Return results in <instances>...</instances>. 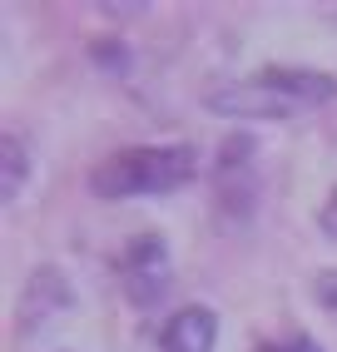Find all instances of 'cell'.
<instances>
[{
  "label": "cell",
  "mask_w": 337,
  "mask_h": 352,
  "mask_svg": "<svg viewBox=\"0 0 337 352\" xmlns=\"http://www.w3.org/2000/svg\"><path fill=\"white\" fill-rule=\"evenodd\" d=\"M253 352H323L307 333H287V338H273V342H258Z\"/></svg>",
  "instance_id": "obj_6"
},
{
  "label": "cell",
  "mask_w": 337,
  "mask_h": 352,
  "mask_svg": "<svg viewBox=\"0 0 337 352\" xmlns=\"http://www.w3.org/2000/svg\"><path fill=\"white\" fill-rule=\"evenodd\" d=\"M0 169H6V204L20 199V184L30 174V154L20 144V134H0Z\"/></svg>",
  "instance_id": "obj_5"
},
{
  "label": "cell",
  "mask_w": 337,
  "mask_h": 352,
  "mask_svg": "<svg viewBox=\"0 0 337 352\" xmlns=\"http://www.w3.org/2000/svg\"><path fill=\"white\" fill-rule=\"evenodd\" d=\"M199 154L188 144H134L109 154L89 174V189L100 199H139V194H174L194 179Z\"/></svg>",
  "instance_id": "obj_2"
},
{
  "label": "cell",
  "mask_w": 337,
  "mask_h": 352,
  "mask_svg": "<svg viewBox=\"0 0 337 352\" xmlns=\"http://www.w3.org/2000/svg\"><path fill=\"white\" fill-rule=\"evenodd\" d=\"M318 223H323L327 239H337V189H332V194H327V204L318 208Z\"/></svg>",
  "instance_id": "obj_9"
},
{
  "label": "cell",
  "mask_w": 337,
  "mask_h": 352,
  "mask_svg": "<svg viewBox=\"0 0 337 352\" xmlns=\"http://www.w3.org/2000/svg\"><path fill=\"white\" fill-rule=\"evenodd\" d=\"M219 342V318L208 308H184L168 318V327L159 333V347L164 352H213Z\"/></svg>",
  "instance_id": "obj_4"
},
{
  "label": "cell",
  "mask_w": 337,
  "mask_h": 352,
  "mask_svg": "<svg viewBox=\"0 0 337 352\" xmlns=\"http://www.w3.org/2000/svg\"><path fill=\"white\" fill-rule=\"evenodd\" d=\"M312 293H318V302L337 318V268H327V273H318V283H312Z\"/></svg>",
  "instance_id": "obj_7"
},
{
  "label": "cell",
  "mask_w": 337,
  "mask_h": 352,
  "mask_svg": "<svg viewBox=\"0 0 337 352\" xmlns=\"http://www.w3.org/2000/svg\"><path fill=\"white\" fill-rule=\"evenodd\" d=\"M94 65H100V69H105V65H109V69H124L129 55H124V45H119V40H109V45L100 40V45H94Z\"/></svg>",
  "instance_id": "obj_8"
},
{
  "label": "cell",
  "mask_w": 337,
  "mask_h": 352,
  "mask_svg": "<svg viewBox=\"0 0 337 352\" xmlns=\"http://www.w3.org/2000/svg\"><path fill=\"white\" fill-rule=\"evenodd\" d=\"M337 100V80L323 69H293V65H268L248 80L213 85L204 95V109L224 120H298L307 109H323Z\"/></svg>",
  "instance_id": "obj_1"
},
{
  "label": "cell",
  "mask_w": 337,
  "mask_h": 352,
  "mask_svg": "<svg viewBox=\"0 0 337 352\" xmlns=\"http://www.w3.org/2000/svg\"><path fill=\"white\" fill-rule=\"evenodd\" d=\"M119 283L134 308H159L168 283H174V268H168V243L159 233H139L119 253Z\"/></svg>",
  "instance_id": "obj_3"
}]
</instances>
